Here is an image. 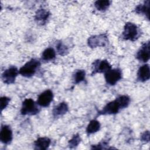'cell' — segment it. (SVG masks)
Instances as JSON below:
<instances>
[{
	"mask_svg": "<svg viewBox=\"0 0 150 150\" xmlns=\"http://www.w3.org/2000/svg\"><path fill=\"white\" fill-rule=\"evenodd\" d=\"M141 33V30L137 25L131 22H127L124 25L121 36L124 40L135 41L139 38Z\"/></svg>",
	"mask_w": 150,
	"mask_h": 150,
	"instance_id": "1",
	"label": "cell"
},
{
	"mask_svg": "<svg viewBox=\"0 0 150 150\" xmlns=\"http://www.w3.org/2000/svg\"><path fill=\"white\" fill-rule=\"evenodd\" d=\"M40 66V62L36 59H32L26 63L19 70V74L25 77H30L33 76Z\"/></svg>",
	"mask_w": 150,
	"mask_h": 150,
	"instance_id": "2",
	"label": "cell"
},
{
	"mask_svg": "<svg viewBox=\"0 0 150 150\" xmlns=\"http://www.w3.org/2000/svg\"><path fill=\"white\" fill-rule=\"evenodd\" d=\"M37 103L32 98H26L23 100L21 109V113L23 115H34L39 112V108Z\"/></svg>",
	"mask_w": 150,
	"mask_h": 150,
	"instance_id": "3",
	"label": "cell"
},
{
	"mask_svg": "<svg viewBox=\"0 0 150 150\" xmlns=\"http://www.w3.org/2000/svg\"><path fill=\"white\" fill-rule=\"evenodd\" d=\"M108 37L104 33L91 36L87 40L88 45L91 48L105 46L108 44Z\"/></svg>",
	"mask_w": 150,
	"mask_h": 150,
	"instance_id": "4",
	"label": "cell"
},
{
	"mask_svg": "<svg viewBox=\"0 0 150 150\" xmlns=\"http://www.w3.org/2000/svg\"><path fill=\"white\" fill-rule=\"evenodd\" d=\"M111 69V65L107 60H96L92 64L91 74L105 73Z\"/></svg>",
	"mask_w": 150,
	"mask_h": 150,
	"instance_id": "5",
	"label": "cell"
},
{
	"mask_svg": "<svg viewBox=\"0 0 150 150\" xmlns=\"http://www.w3.org/2000/svg\"><path fill=\"white\" fill-rule=\"evenodd\" d=\"M122 75V71L120 69H111L104 73V78L108 84L114 86L121 79Z\"/></svg>",
	"mask_w": 150,
	"mask_h": 150,
	"instance_id": "6",
	"label": "cell"
},
{
	"mask_svg": "<svg viewBox=\"0 0 150 150\" xmlns=\"http://www.w3.org/2000/svg\"><path fill=\"white\" fill-rule=\"evenodd\" d=\"M19 74V70L15 66H11L6 69L2 74V80L6 84H13L17 76Z\"/></svg>",
	"mask_w": 150,
	"mask_h": 150,
	"instance_id": "7",
	"label": "cell"
},
{
	"mask_svg": "<svg viewBox=\"0 0 150 150\" xmlns=\"http://www.w3.org/2000/svg\"><path fill=\"white\" fill-rule=\"evenodd\" d=\"M121 107L115 98V100L111 101L107 103L103 108L98 112V115H112L118 113Z\"/></svg>",
	"mask_w": 150,
	"mask_h": 150,
	"instance_id": "8",
	"label": "cell"
},
{
	"mask_svg": "<svg viewBox=\"0 0 150 150\" xmlns=\"http://www.w3.org/2000/svg\"><path fill=\"white\" fill-rule=\"evenodd\" d=\"M53 98V92L50 90H46L39 95L37 99V104L40 107H46L50 105Z\"/></svg>",
	"mask_w": 150,
	"mask_h": 150,
	"instance_id": "9",
	"label": "cell"
},
{
	"mask_svg": "<svg viewBox=\"0 0 150 150\" xmlns=\"http://www.w3.org/2000/svg\"><path fill=\"white\" fill-rule=\"evenodd\" d=\"M149 41L142 44L136 54V58L141 62H147L150 58Z\"/></svg>",
	"mask_w": 150,
	"mask_h": 150,
	"instance_id": "10",
	"label": "cell"
},
{
	"mask_svg": "<svg viewBox=\"0 0 150 150\" xmlns=\"http://www.w3.org/2000/svg\"><path fill=\"white\" fill-rule=\"evenodd\" d=\"M12 131L10 127L6 125H2L0 132V140L4 144H9L12 140Z\"/></svg>",
	"mask_w": 150,
	"mask_h": 150,
	"instance_id": "11",
	"label": "cell"
},
{
	"mask_svg": "<svg viewBox=\"0 0 150 150\" xmlns=\"http://www.w3.org/2000/svg\"><path fill=\"white\" fill-rule=\"evenodd\" d=\"M150 78V69L148 64L141 66L137 72V80L141 82H145Z\"/></svg>",
	"mask_w": 150,
	"mask_h": 150,
	"instance_id": "12",
	"label": "cell"
},
{
	"mask_svg": "<svg viewBox=\"0 0 150 150\" xmlns=\"http://www.w3.org/2000/svg\"><path fill=\"white\" fill-rule=\"evenodd\" d=\"M69 110V107L66 103L62 102L55 106L52 111L53 116L54 118L60 117L64 115Z\"/></svg>",
	"mask_w": 150,
	"mask_h": 150,
	"instance_id": "13",
	"label": "cell"
},
{
	"mask_svg": "<svg viewBox=\"0 0 150 150\" xmlns=\"http://www.w3.org/2000/svg\"><path fill=\"white\" fill-rule=\"evenodd\" d=\"M51 144V140L47 137H39L34 142L35 149L45 150L47 149Z\"/></svg>",
	"mask_w": 150,
	"mask_h": 150,
	"instance_id": "14",
	"label": "cell"
},
{
	"mask_svg": "<svg viewBox=\"0 0 150 150\" xmlns=\"http://www.w3.org/2000/svg\"><path fill=\"white\" fill-rule=\"evenodd\" d=\"M149 1H146L144 4H139L137 5L135 9V12L138 14L144 15L148 19H149Z\"/></svg>",
	"mask_w": 150,
	"mask_h": 150,
	"instance_id": "15",
	"label": "cell"
},
{
	"mask_svg": "<svg viewBox=\"0 0 150 150\" xmlns=\"http://www.w3.org/2000/svg\"><path fill=\"white\" fill-rule=\"evenodd\" d=\"M50 13L48 11L45 9H38L35 13V20L38 22H45L49 17Z\"/></svg>",
	"mask_w": 150,
	"mask_h": 150,
	"instance_id": "16",
	"label": "cell"
},
{
	"mask_svg": "<svg viewBox=\"0 0 150 150\" xmlns=\"http://www.w3.org/2000/svg\"><path fill=\"white\" fill-rule=\"evenodd\" d=\"M100 129V123L96 120H93L90 121L86 128V132L88 134H94L98 131Z\"/></svg>",
	"mask_w": 150,
	"mask_h": 150,
	"instance_id": "17",
	"label": "cell"
},
{
	"mask_svg": "<svg viewBox=\"0 0 150 150\" xmlns=\"http://www.w3.org/2000/svg\"><path fill=\"white\" fill-rule=\"evenodd\" d=\"M56 57V51L52 47L46 49L42 53V59L45 61H50Z\"/></svg>",
	"mask_w": 150,
	"mask_h": 150,
	"instance_id": "18",
	"label": "cell"
},
{
	"mask_svg": "<svg viewBox=\"0 0 150 150\" xmlns=\"http://www.w3.org/2000/svg\"><path fill=\"white\" fill-rule=\"evenodd\" d=\"M111 4V2L108 0L97 1L94 2V6L96 9L100 11H104L107 10Z\"/></svg>",
	"mask_w": 150,
	"mask_h": 150,
	"instance_id": "19",
	"label": "cell"
},
{
	"mask_svg": "<svg viewBox=\"0 0 150 150\" xmlns=\"http://www.w3.org/2000/svg\"><path fill=\"white\" fill-rule=\"evenodd\" d=\"M86 71L84 70H77L73 76V80L75 84H78L85 79Z\"/></svg>",
	"mask_w": 150,
	"mask_h": 150,
	"instance_id": "20",
	"label": "cell"
},
{
	"mask_svg": "<svg viewBox=\"0 0 150 150\" xmlns=\"http://www.w3.org/2000/svg\"><path fill=\"white\" fill-rule=\"evenodd\" d=\"M117 100L119 103L121 109L127 108L130 103V98L126 95H122L116 98Z\"/></svg>",
	"mask_w": 150,
	"mask_h": 150,
	"instance_id": "21",
	"label": "cell"
},
{
	"mask_svg": "<svg viewBox=\"0 0 150 150\" xmlns=\"http://www.w3.org/2000/svg\"><path fill=\"white\" fill-rule=\"evenodd\" d=\"M56 50L59 54L61 56H64L69 52L68 47L61 41H59L56 43Z\"/></svg>",
	"mask_w": 150,
	"mask_h": 150,
	"instance_id": "22",
	"label": "cell"
},
{
	"mask_svg": "<svg viewBox=\"0 0 150 150\" xmlns=\"http://www.w3.org/2000/svg\"><path fill=\"white\" fill-rule=\"evenodd\" d=\"M81 141V138L79 134H77L73 135L72 138L69 141V146L70 148H73L78 146Z\"/></svg>",
	"mask_w": 150,
	"mask_h": 150,
	"instance_id": "23",
	"label": "cell"
},
{
	"mask_svg": "<svg viewBox=\"0 0 150 150\" xmlns=\"http://www.w3.org/2000/svg\"><path fill=\"white\" fill-rule=\"evenodd\" d=\"M10 101V98L6 96H3L1 97V110L2 111L4 109H5L7 105H8Z\"/></svg>",
	"mask_w": 150,
	"mask_h": 150,
	"instance_id": "24",
	"label": "cell"
},
{
	"mask_svg": "<svg viewBox=\"0 0 150 150\" xmlns=\"http://www.w3.org/2000/svg\"><path fill=\"white\" fill-rule=\"evenodd\" d=\"M141 140L142 142H148L149 141V131H145L141 136Z\"/></svg>",
	"mask_w": 150,
	"mask_h": 150,
	"instance_id": "25",
	"label": "cell"
}]
</instances>
